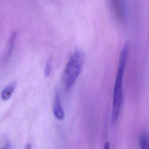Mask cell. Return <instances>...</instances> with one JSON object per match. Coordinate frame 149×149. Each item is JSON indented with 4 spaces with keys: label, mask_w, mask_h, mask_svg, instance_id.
Instances as JSON below:
<instances>
[{
    "label": "cell",
    "mask_w": 149,
    "mask_h": 149,
    "mask_svg": "<svg viewBox=\"0 0 149 149\" xmlns=\"http://www.w3.org/2000/svg\"><path fill=\"white\" fill-rule=\"evenodd\" d=\"M139 144L141 148L149 149V133H143L139 139Z\"/></svg>",
    "instance_id": "52a82bcc"
},
{
    "label": "cell",
    "mask_w": 149,
    "mask_h": 149,
    "mask_svg": "<svg viewBox=\"0 0 149 149\" xmlns=\"http://www.w3.org/2000/svg\"><path fill=\"white\" fill-rule=\"evenodd\" d=\"M53 113L55 117L58 120H63L65 118V112L62 107L59 95L58 93L55 94L53 104Z\"/></svg>",
    "instance_id": "3957f363"
},
{
    "label": "cell",
    "mask_w": 149,
    "mask_h": 149,
    "mask_svg": "<svg viewBox=\"0 0 149 149\" xmlns=\"http://www.w3.org/2000/svg\"><path fill=\"white\" fill-rule=\"evenodd\" d=\"M16 37H17V33L15 31H12L9 37V38L6 45L5 52L3 55V61L8 60L12 54L13 49L15 47V42H16Z\"/></svg>",
    "instance_id": "277c9868"
},
{
    "label": "cell",
    "mask_w": 149,
    "mask_h": 149,
    "mask_svg": "<svg viewBox=\"0 0 149 149\" xmlns=\"http://www.w3.org/2000/svg\"><path fill=\"white\" fill-rule=\"evenodd\" d=\"M52 61L51 60H48L46 63L45 70H44V74L46 77H48L50 75L51 70H52Z\"/></svg>",
    "instance_id": "ba28073f"
},
{
    "label": "cell",
    "mask_w": 149,
    "mask_h": 149,
    "mask_svg": "<svg viewBox=\"0 0 149 149\" xmlns=\"http://www.w3.org/2000/svg\"><path fill=\"white\" fill-rule=\"evenodd\" d=\"M129 47V43H126L122 48L119 55L112 98L111 114V122L112 125H115L116 123L120 113L123 100V77L127 62Z\"/></svg>",
    "instance_id": "6da1fadb"
},
{
    "label": "cell",
    "mask_w": 149,
    "mask_h": 149,
    "mask_svg": "<svg viewBox=\"0 0 149 149\" xmlns=\"http://www.w3.org/2000/svg\"><path fill=\"white\" fill-rule=\"evenodd\" d=\"M84 63V55L81 50H76L70 56L64 71V83L66 90L74 84L81 72Z\"/></svg>",
    "instance_id": "7a4b0ae2"
},
{
    "label": "cell",
    "mask_w": 149,
    "mask_h": 149,
    "mask_svg": "<svg viewBox=\"0 0 149 149\" xmlns=\"http://www.w3.org/2000/svg\"><path fill=\"white\" fill-rule=\"evenodd\" d=\"M16 87V82L13 81L6 86L1 91V97L3 101H8L10 98Z\"/></svg>",
    "instance_id": "5b68a950"
},
{
    "label": "cell",
    "mask_w": 149,
    "mask_h": 149,
    "mask_svg": "<svg viewBox=\"0 0 149 149\" xmlns=\"http://www.w3.org/2000/svg\"><path fill=\"white\" fill-rule=\"evenodd\" d=\"M112 7L115 13L119 19H123L124 17V7L122 0H111Z\"/></svg>",
    "instance_id": "8992f818"
}]
</instances>
